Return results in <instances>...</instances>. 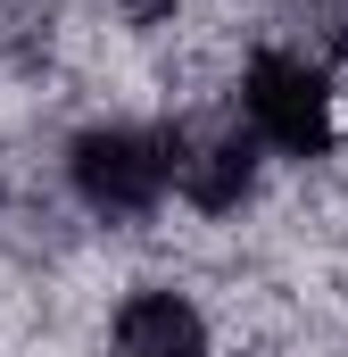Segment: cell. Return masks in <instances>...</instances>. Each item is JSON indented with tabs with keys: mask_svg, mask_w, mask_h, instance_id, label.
<instances>
[{
	"mask_svg": "<svg viewBox=\"0 0 348 357\" xmlns=\"http://www.w3.org/2000/svg\"><path fill=\"white\" fill-rule=\"evenodd\" d=\"M166 133V191L182 208H199V216H232L249 191H258V133H249V116L241 108H191V116H174L158 125Z\"/></svg>",
	"mask_w": 348,
	"mask_h": 357,
	"instance_id": "6da1fadb",
	"label": "cell"
},
{
	"mask_svg": "<svg viewBox=\"0 0 348 357\" xmlns=\"http://www.w3.org/2000/svg\"><path fill=\"white\" fill-rule=\"evenodd\" d=\"M232 108L249 116L258 150H282V158H332V142H340L324 67H307V59L274 50V42H265L258 59L241 67V91H232Z\"/></svg>",
	"mask_w": 348,
	"mask_h": 357,
	"instance_id": "7a4b0ae2",
	"label": "cell"
},
{
	"mask_svg": "<svg viewBox=\"0 0 348 357\" xmlns=\"http://www.w3.org/2000/svg\"><path fill=\"white\" fill-rule=\"evenodd\" d=\"M67 183L91 216L125 225V216H150L166 199V133L158 125H91L67 150Z\"/></svg>",
	"mask_w": 348,
	"mask_h": 357,
	"instance_id": "3957f363",
	"label": "cell"
},
{
	"mask_svg": "<svg viewBox=\"0 0 348 357\" xmlns=\"http://www.w3.org/2000/svg\"><path fill=\"white\" fill-rule=\"evenodd\" d=\"M108 357H207V316L182 291H133L108 324Z\"/></svg>",
	"mask_w": 348,
	"mask_h": 357,
	"instance_id": "277c9868",
	"label": "cell"
},
{
	"mask_svg": "<svg viewBox=\"0 0 348 357\" xmlns=\"http://www.w3.org/2000/svg\"><path fill=\"white\" fill-rule=\"evenodd\" d=\"M274 25H282L274 50H290L307 67H332L348 50V0H274Z\"/></svg>",
	"mask_w": 348,
	"mask_h": 357,
	"instance_id": "5b68a950",
	"label": "cell"
},
{
	"mask_svg": "<svg viewBox=\"0 0 348 357\" xmlns=\"http://www.w3.org/2000/svg\"><path fill=\"white\" fill-rule=\"evenodd\" d=\"M50 50V0H0V67H33Z\"/></svg>",
	"mask_w": 348,
	"mask_h": 357,
	"instance_id": "8992f818",
	"label": "cell"
},
{
	"mask_svg": "<svg viewBox=\"0 0 348 357\" xmlns=\"http://www.w3.org/2000/svg\"><path fill=\"white\" fill-rule=\"evenodd\" d=\"M116 8H125V17H133V25H158V17H166L174 0H116Z\"/></svg>",
	"mask_w": 348,
	"mask_h": 357,
	"instance_id": "52a82bcc",
	"label": "cell"
}]
</instances>
